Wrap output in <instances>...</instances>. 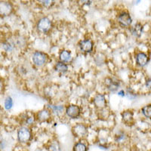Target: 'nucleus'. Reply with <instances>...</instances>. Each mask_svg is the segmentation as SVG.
I'll return each mask as SVG.
<instances>
[{"label":"nucleus","instance_id":"obj_16","mask_svg":"<svg viewBox=\"0 0 151 151\" xmlns=\"http://www.w3.org/2000/svg\"><path fill=\"white\" fill-rule=\"evenodd\" d=\"M122 120L125 123H131L133 120V113L132 111H125L122 114Z\"/></svg>","mask_w":151,"mask_h":151},{"label":"nucleus","instance_id":"obj_23","mask_svg":"<svg viewBox=\"0 0 151 151\" xmlns=\"http://www.w3.org/2000/svg\"><path fill=\"white\" fill-rule=\"evenodd\" d=\"M42 2H43V4L45 5V6H47L48 5H51V2H51V1H43Z\"/></svg>","mask_w":151,"mask_h":151},{"label":"nucleus","instance_id":"obj_4","mask_svg":"<svg viewBox=\"0 0 151 151\" xmlns=\"http://www.w3.org/2000/svg\"><path fill=\"white\" fill-rule=\"evenodd\" d=\"M13 10V6L9 2H0V16H9Z\"/></svg>","mask_w":151,"mask_h":151},{"label":"nucleus","instance_id":"obj_24","mask_svg":"<svg viewBox=\"0 0 151 151\" xmlns=\"http://www.w3.org/2000/svg\"><path fill=\"white\" fill-rule=\"evenodd\" d=\"M118 94L119 95H120V96L123 97V96H125V92H124V91H121L118 93Z\"/></svg>","mask_w":151,"mask_h":151},{"label":"nucleus","instance_id":"obj_21","mask_svg":"<svg viewBox=\"0 0 151 151\" xmlns=\"http://www.w3.org/2000/svg\"><path fill=\"white\" fill-rule=\"evenodd\" d=\"M27 123L29 124H33L34 122V119L32 118V117H29V118L27 119Z\"/></svg>","mask_w":151,"mask_h":151},{"label":"nucleus","instance_id":"obj_9","mask_svg":"<svg viewBox=\"0 0 151 151\" xmlns=\"http://www.w3.org/2000/svg\"><path fill=\"white\" fill-rule=\"evenodd\" d=\"M79 47L83 52L89 53L93 49V42L89 40H83L79 43Z\"/></svg>","mask_w":151,"mask_h":151},{"label":"nucleus","instance_id":"obj_13","mask_svg":"<svg viewBox=\"0 0 151 151\" xmlns=\"http://www.w3.org/2000/svg\"><path fill=\"white\" fill-rule=\"evenodd\" d=\"M131 31H132V33L133 36H136V37H140L143 31L142 25L141 24H134L131 29Z\"/></svg>","mask_w":151,"mask_h":151},{"label":"nucleus","instance_id":"obj_17","mask_svg":"<svg viewBox=\"0 0 151 151\" xmlns=\"http://www.w3.org/2000/svg\"><path fill=\"white\" fill-rule=\"evenodd\" d=\"M73 151H87V146L84 143L78 142L73 146Z\"/></svg>","mask_w":151,"mask_h":151},{"label":"nucleus","instance_id":"obj_3","mask_svg":"<svg viewBox=\"0 0 151 151\" xmlns=\"http://www.w3.org/2000/svg\"><path fill=\"white\" fill-rule=\"evenodd\" d=\"M48 60V56L42 52H36L33 55V61L36 65L42 66Z\"/></svg>","mask_w":151,"mask_h":151},{"label":"nucleus","instance_id":"obj_6","mask_svg":"<svg viewBox=\"0 0 151 151\" xmlns=\"http://www.w3.org/2000/svg\"><path fill=\"white\" fill-rule=\"evenodd\" d=\"M73 133L77 137H83L88 133V129L86 125L83 124H77L73 128Z\"/></svg>","mask_w":151,"mask_h":151},{"label":"nucleus","instance_id":"obj_20","mask_svg":"<svg viewBox=\"0 0 151 151\" xmlns=\"http://www.w3.org/2000/svg\"><path fill=\"white\" fill-rule=\"evenodd\" d=\"M3 48H5L6 51H11V50L12 49V45H11L10 44H9V43H7V44H3Z\"/></svg>","mask_w":151,"mask_h":151},{"label":"nucleus","instance_id":"obj_11","mask_svg":"<svg viewBox=\"0 0 151 151\" xmlns=\"http://www.w3.org/2000/svg\"><path fill=\"white\" fill-rule=\"evenodd\" d=\"M50 114L49 111L47 110H42L41 111L39 112L37 115V118H38V120L40 121V122H45V121L48 120L50 118Z\"/></svg>","mask_w":151,"mask_h":151},{"label":"nucleus","instance_id":"obj_22","mask_svg":"<svg viewBox=\"0 0 151 151\" xmlns=\"http://www.w3.org/2000/svg\"><path fill=\"white\" fill-rule=\"evenodd\" d=\"M146 86L151 89V79H147L146 82Z\"/></svg>","mask_w":151,"mask_h":151},{"label":"nucleus","instance_id":"obj_1","mask_svg":"<svg viewBox=\"0 0 151 151\" xmlns=\"http://www.w3.org/2000/svg\"><path fill=\"white\" fill-rule=\"evenodd\" d=\"M17 138L21 144H27L29 142L32 138V133L30 130L26 127H22L17 132Z\"/></svg>","mask_w":151,"mask_h":151},{"label":"nucleus","instance_id":"obj_10","mask_svg":"<svg viewBox=\"0 0 151 151\" xmlns=\"http://www.w3.org/2000/svg\"><path fill=\"white\" fill-rule=\"evenodd\" d=\"M148 60H149L148 57L145 53L140 52V53H138L136 55L137 64L139 66H141V67H144L145 65H147V64L148 63Z\"/></svg>","mask_w":151,"mask_h":151},{"label":"nucleus","instance_id":"obj_19","mask_svg":"<svg viewBox=\"0 0 151 151\" xmlns=\"http://www.w3.org/2000/svg\"><path fill=\"white\" fill-rule=\"evenodd\" d=\"M12 106H13V101H12V98L8 97L5 100V108L7 110H9L12 108Z\"/></svg>","mask_w":151,"mask_h":151},{"label":"nucleus","instance_id":"obj_15","mask_svg":"<svg viewBox=\"0 0 151 151\" xmlns=\"http://www.w3.org/2000/svg\"><path fill=\"white\" fill-rule=\"evenodd\" d=\"M55 70H56V71H58V72L60 73H64L67 72V70H68V67H67V65L65 63L60 61L58 62L56 64V65H55Z\"/></svg>","mask_w":151,"mask_h":151},{"label":"nucleus","instance_id":"obj_18","mask_svg":"<svg viewBox=\"0 0 151 151\" xmlns=\"http://www.w3.org/2000/svg\"><path fill=\"white\" fill-rule=\"evenodd\" d=\"M142 113L147 118H151V105H147L143 107Z\"/></svg>","mask_w":151,"mask_h":151},{"label":"nucleus","instance_id":"obj_14","mask_svg":"<svg viewBox=\"0 0 151 151\" xmlns=\"http://www.w3.org/2000/svg\"><path fill=\"white\" fill-rule=\"evenodd\" d=\"M59 58H60V60L61 62H64V63L68 62L71 59V54L67 50H63L60 53Z\"/></svg>","mask_w":151,"mask_h":151},{"label":"nucleus","instance_id":"obj_8","mask_svg":"<svg viewBox=\"0 0 151 151\" xmlns=\"http://www.w3.org/2000/svg\"><path fill=\"white\" fill-rule=\"evenodd\" d=\"M93 102H94L95 106L98 109L104 108L106 105V101L104 95L101 94H97L96 96L94 97Z\"/></svg>","mask_w":151,"mask_h":151},{"label":"nucleus","instance_id":"obj_2","mask_svg":"<svg viewBox=\"0 0 151 151\" xmlns=\"http://www.w3.org/2000/svg\"><path fill=\"white\" fill-rule=\"evenodd\" d=\"M37 28L39 31L43 33H48L52 28V22L47 17H43L40 19L37 24Z\"/></svg>","mask_w":151,"mask_h":151},{"label":"nucleus","instance_id":"obj_7","mask_svg":"<svg viewBox=\"0 0 151 151\" xmlns=\"http://www.w3.org/2000/svg\"><path fill=\"white\" fill-rule=\"evenodd\" d=\"M118 21L122 27H129L132 24V17L128 13H122L118 17Z\"/></svg>","mask_w":151,"mask_h":151},{"label":"nucleus","instance_id":"obj_12","mask_svg":"<svg viewBox=\"0 0 151 151\" xmlns=\"http://www.w3.org/2000/svg\"><path fill=\"white\" fill-rule=\"evenodd\" d=\"M105 85L106 86L107 88L111 91H115L119 88L118 83L113 81L111 79H109V78L105 79Z\"/></svg>","mask_w":151,"mask_h":151},{"label":"nucleus","instance_id":"obj_5","mask_svg":"<svg viewBox=\"0 0 151 151\" xmlns=\"http://www.w3.org/2000/svg\"><path fill=\"white\" fill-rule=\"evenodd\" d=\"M81 113L80 107L77 105L72 104L67 106V110H66V113L69 117L73 119H76L79 116Z\"/></svg>","mask_w":151,"mask_h":151}]
</instances>
